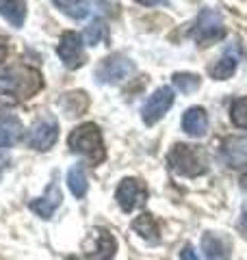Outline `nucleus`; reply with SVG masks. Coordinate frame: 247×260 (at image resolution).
Here are the masks:
<instances>
[{
	"instance_id": "f257e3e1",
	"label": "nucleus",
	"mask_w": 247,
	"mask_h": 260,
	"mask_svg": "<svg viewBox=\"0 0 247 260\" xmlns=\"http://www.w3.org/2000/svg\"><path fill=\"white\" fill-rule=\"evenodd\" d=\"M41 89V76L30 68H7L0 70V100L18 102L30 98Z\"/></svg>"
},
{
	"instance_id": "f03ea898",
	"label": "nucleus",
	"mask_w": 247,
	"mask_h": 260,
	"mask_svg": "<svg viewBox=\"0 0 247 260\" xmlns=\"http://www.w3.org/2000/svg\"><path fill=\"white\" fill-rule=\"evenodd\" d=\"M68 145L74 154H80V156H85L94 162L104 158L102 135L96 124H82L78 128H74L68 139Z\"/></svg>"
},
{
	"instance_id": "7ed1b4c3",
	"label": "nucleus",
	"mask_w": 247,
	"mask_h": 260,
	"mask_svg": "<svg viewBox=\"0 0 247 260\" xmlns=\"http://www.w3.org/2000/svg\"><path fill=\"white\" fill-rule=\"evenodd\" d=\"M167 160H169V167L180 176L195 178L206 172V158L200 152V148H195V145L176 143L174 148H171Z\"/></svg>"
},
{
	"instance_id": "20e7f679",
	"label": "nucleus",
	"mask_w": 247,
	"mask_h": 260,
	"mask_svg": "<svg viewBox=\"0 0 247 260\" xmlns=\"http://www.w3.org/2000/svg\"><path fill=\"white\" fill-rule=\"evenodd\" d=\"M224 20L221 15L212 9H204L200 15H197V22H195V28H193V37L197 44L202 46H208L212 42L224 37Z\"/></svg>"
},
{
	"instance_id": "39448f33",
	"label": "nucleus",
	"mask_w": 247,
	"mask_h": 260,
	"mask_svg": "<svg viewBox=\"0 0 247 260\" xmlns=\"http://www.w3.org/2000/svg\"><path fill=\"white\" fill-rule=\"evenodd\" d=\"M171 104H174V89L171 87H159L145 100L143 109H141L143 124L145 126H154L156 121H161L165 117V113L171 109Z\"/></svg>"
},
{
	"instance_id": "423d86ee",
	"label": "nucleus",
	"mask_w": 247,
	"mask_h": 260,
	"mask_svg": "<svg viewBox=\"0 0 247 260\" xmlns=\"http://www.w3.org/2000/svg\"><path fill=\"white\" fill-rule=\"evenodd\" d=\"M56 137H59V124H56V119L52 115H46V117H39L30 126L26 143L33 150H50L56 141Z\"/></svg>"
},
{
	"instance_id": "0eeeda50",
	"label": "nucleus",
	"mask_w": 247,
	"mask_h": 260,
	"mask_svg": "<svg viewBox=\"0 0 247 260\" xmlns=\"http://www.w3.org/2000/svg\"><path fill=\"white\" fill-rule=\"evenodd\" d=\"M145 198H147V189L137 178H123L117 186V191H115V200H117L119 208L126 210V213H133L135 208L143 206Z\"/></svg>"
},
{
	"instance_id": "6e6552de",
	"label": "nucleus",
	"mask_w": 247,
	"mask_h": 260,
	"mask_svg": "<svg viewBox=\"0 0 247 260\" xmlns=\"http://www.w3.org/2000/svg\"><path fill=\"white\" fill-rule=\"evenodd\" d=\"M133 72H135L133 61H128L126 56H121V54H115V56H109V59H104L100 63V68L96 70V78L100 80V83L115 85V83L126 80Z\"/></svg>"
},
{
	"instance_id": "1a4fd4ad",
	"label": "nucleus",
	"mask_w": 247,
	"mask_h": 260,
	"mask_svg": "<svg viewBox=\"0 0 247 260\" xmlns=\"http://www.w3.org/2000/svg\"><path fill=\"white\" fill-rule=\"evenodd\" d=\"M56 52H59V59L63 61V65L68 70H78L82 63H85V52H82V39L78 32L68 30L63 32L59 39V46H56Z\"/></svg>"
},
{
	"instance_id": "9d476101",
	"label": "nucleus",
	"mask_w": 247,
	"mask_h": 260,
	"mask_svg": "<svg viewBox=\"0 0 247 260\" xmlns=\"http://www.w3.org/2000/svg\"><path fill=\"white\" fill-rule=\"evenodd\" d=\"M115 249H117V243L106 230H94L85 241L87 260H113Z\"/></svg>"
},
{
	"instance_id": "9b49d317",
	"label": "nucleus",
	"mask_w": 247,
	"mask_h": 260,
	"mask_svg": "<svg viewBox=\"0 0 247 260\" xmlns=\"http://www.w3.org/2000/svg\"><path fill=\"white\" fill-rule=\"evenodd\" d=\"M61 200H63V195H61V191H59V184L52 182L39 200H33V202H30V208L35 210L39 217L50 219V217L56 213V208L61 206Z\"/></svg>"
},
{
	"instance_id": "f8f14e48",
	"label": "nucleus",
	"mask_w": 247,
	"mask_h": 260,
	"mask_svg": "<svg viewBox=\"0 0 247 260\" xmlns=\"http://www.w3.org/2000/svg\"><path fill=\"white\" fill-rule=\"evenodd\" d=\"M202 251L208 260H228L230 258V243L226 237L215 232H206L202 237Z\"/></svg>"
},
{
	"instance_id": "ddd939ff",
	"label": "nucleus",
	"mask_w": 247,
	"mask_h": 260,
	"mask_svg": "<svg viewBox=\"0 0 247 260\" xmlns=\"http://www.w3.org/2000/svg\"><path fill=\"white\" fill-rule=\"evenodd\" d=\"M224 160L230 167L247 165V137H230L224 141Z\"/></svg>"
},
{
	"instance_id": "4468645a",
	"label": "nucleus",
	"mask_w": 247,
	"mask_h": 260,
	"mask_svg": "<svg viewBox=\"0 0 247 260\" xmlns=\"http://www.w3.org/2000/svg\"><path fill=\"white\" fill-rule=\"evenodd\" d=\"M182 130L191 137H204L206 130H208V117H206V111L202 107H191L184 115H182Z\"/></svg>"
},
{
	"instance_id": "2eb2a0df",
	"label": "nucleus",
	"mask_w": 247,
	"mask_h": 260,
	"mask_svg": "<svg viewBox=\"0 0 247 260\" xmlns=\"http://www.w3.org/2000/svg\"><path fill=\"white\" fill-rule=\"evenodd\" d=\"M22 137V124L15 115L3 113L0 115V148H11L13 143H18Z\"/></svg>"
},
{
	"instance_id": "dca6fc26",
	"label": "nucleus",
	"mask_w": 247,
	"mask_h": 260,
	"mask_svg": "<svg viewBox=\"0 0 247 260\" xmlns=\"http://www.w3.org/2000/svg\"><path fill=\"white\" fill-rule=\"evenodd\" d=\"M0 15L15 28L24 26V20H26V0H0Z\"/></svg>"
},
{
	"instance_id": "f3484780",
	"label": "nucleus",
	"mask_w": 247,
	"mask_h": 260,
	"mask_svg": "<svg viewBox=\"0 0 247 260\" xmlns=\"http://www.w3.org/2000/svg\"><path fill=\"white\" fill-rule=\"evenodd\" d=\"M133 230L141 239H145L147 243H152V245L161 243V228H159V223H156V219L152 215H147V213L139 215L133 221Z\"/></svg>"
},
{
	"instance_id": "a211bd4d",
	"label": "nucleus",
	"mask_w": 247,
	"mask_h": 260,
	"mask_svg": "<svg viewBox=\"0 0 247 260\" xmlns=\"http://www.w3.org/2000/svg\"><path fill=\"white\" fill-rule=\"evenodd\" d=\"M236 65H238V56L232 52H226L221 59L210 68V76L215 80H228L230 76L236 72Z\"/></svg>"
},
{
	"instance_id": "6ab92c4d",
	"label": "nucleus",
	"mask_w": 247,
	"mask_h": 260,
	"mask_svg": "<svg viewBox=\"0 0 247 260\" xmlns=\"http://www.w3.org/2000/svg\"><path fill=\"white\" fill-rule=\"evenodd\" d=\"M61 107L63 111L68 113V117H76V115H82V113L87 111L89 107V100H87V93H82V91H72L68 93L61 100Z\"/></svg>"
},
{
	"instance_id": "aec40b11",
	"label": "nucleus",
	"mask_w": 247,
	"mask_h": 260,
	"mask_svg": "<svg viewBox=\"0 0 247 260\" xmlns=\"http://www.w3.org/2000/svg\"><path fill=\"white\" fill-rule=\"evenodd\" d=\"M68 186H70V191H72L74 198H85L89 184H87L85 169H82L80 165H74L68 172Z\"/></svg>"
},
{
	"instance_id": "412c9836",
	"label": "nucleus",
	"mask_w": 247,
	"mask_h": 260,
	"mask_svg": "<svg viewBox=\"0 0 247 260\" xmlns=\"http://www.w3.org/2000/svg\"><path fill=\"white\" fill-rule=\"evenodd\" d=\"M52 3L59 7L65 15H70V18H74V20L85 18V15L89 13L87 0H52Z\"/></svg>"
},
{
	"instance_id": "4be33fe9",
	"label": "nucleus",
	"mask_w": 247,
	"mask_h": 260,
	"mask_svg": "<svg viewBox=\"0 0 247 260\" xmlns=\"http://www.w3.org/2000/svg\"><path fill=\"white\" fill-rule=\"evenodd\" d=\"M174 85L184 93H193L200 87V76L195 74H174Z\"/></svg>"
},
{
	"instance_id": "5701e85b",
	"label": "nucleus",
	"mask_w": 247,
	"mask_h": 260,
	"mask_svg": "<svg viewBox=\"0 0 247 260\" xmlns=\"http://www.w3.org/2000/svg\"><path fill=\"white\" fill-rule=\"evenodd\" d=\"M232 124L238 128H247V98H238L232 104Z\"/></svg>"
},
{
	"instance_id": "b1692460",
	"label": "nucleus",
	"mask_w": 247,
	"mask_h": 260,
	"mask_svg": "<svg viewBox=\"0 0 247 260\" xmlns=\"http://www.w3.org/2000/svg\"><path fill=\"white\" fill-rule=\"evenodd\" d=\"M102 32H104L102 24H100V22H91V24H89V26L85 28V35H82V37H85V42H87L89 46H96V44L102 39Z\"/></svg>"
},
{
	"instance_id": "393cba45",
	"label": "nucleus",
	"mask_w": 247,
	"mask_h": 260,
	"mask_svg": "<svg viewBox=\"0 0 247 260\" xmlns=\"http://www.w3.org/2000/svg\"><path fill=\"white\" fill-rule=\"evenodd\" d=\"M180 258H182V260H200V258H197V251L191 245L182 247V251H180Z\"/></svg>"
},
{
	"instance_id": "a878e982",
	"label": "nucleus",
	"mask_w": 247,
	"mask_h": 260,
	"mask_svg": "<svg viewBox=\"0 0 247 260\" xmlns=\"http://www.w3.org/2000/svg\"><path fill=\"white\" fill-rule=\"evenodd\" d=\"M7 52H9V48H7V42H5L3 37H0V63L7 59Z\"/></svg>"
},
{
	"instance_id": "bb28decb",
	"label": "nucleus",
	"mask_w": 247,
	"mask_h": 260,
	"mask_svg": "<svg viewBox=\"0 0 247 260\" xmlns=\"http://www.w3.org/2000/svg\"><path fill=\"white\" fill-rule=\"evenodd\" d=\"M141 5H161V3H167V0H137Z\"/></svg>"
},
{
	"instance_id": "cd10ccee",
	"label": "nucleus",
	"mask_w": 247,
	"mask_h": 260,
	"mask_svg": "<svg viewBox=\"0 0 247 260\" xmlns=\"http://www.w3.org/2000/svg\"><path fill=\"white\" fill-rule=\"evenodd\" d=\"M241 186H243V189L247 191V167L243 169V174H241Z\"/></svg>"
},
{
	"instance_id": "c85d7f7f",
	"label": "nucleus",
	"mask_w": 247,
	"mask_h": 260,
	"mask_svg": "<svg viewBox=\"0 0 247 260\" xmlns=\"http://www.w3.org/2000/svg\"><path fill=\"white\" fill-rule=\"evenodd\" d=\"M243 225H245V228H247V213H245V215H243Z\"/></svg>"
},
{
	"instance_id": "c756f323",
	"label": "nucleus",
	"mask_w": 247,
	"mask_h": 260,
	"mask_svg": "<svg viewBox=\"0 0 247 260\" xmlns=\"http://www.w3.org/2000/svg\"><path fill=\"white\" fill-rule=\"evenodd\" d=\"M68 260H78V258H74V256H72V258H68Z\"/></svg>"
},
{
	"instance_id": "7c9ffc66",
	"label": "nucleus",
	"mask_w": 247,
	"mask_h": 260,
	"mask_svg": "<svg viewBox=\"0 0 247 260\" xmlns=\"http://www.w3.org/2000/svg\"><path fill=\"white\" fill-rule=\"evenodd\" d=\"M0 167H3V165H0Z\"/></svg>"
}]
</instances>
